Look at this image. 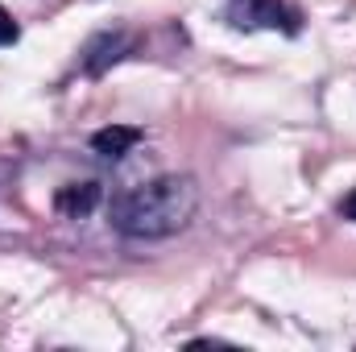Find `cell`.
<instances>
[{
    "mask_svg": "<svg viewBox=\"0 0 356 352\" xmlns=\"http://www.w3.org/2000/svg\"><path fill=\"white\" fill-rule=\"evenodd\" d=\"M199 207V186L191 175H162L154 182H141L133 191H120L108 207V220L116 232L133 241H158L175 237L178 228L191 224Z\"/></svg>",
    "mask_w": 356,
    "mask_h": 352,
    "instance_id": "6da1fadb",
    "label": "cell"
},
{
    "mask_svg": "<svg viewBox=\"0 0 356 352\" xmlns=\"http://www.w3.org/2000/svg\"><path fill=\"white\" fill-rule=\"evenodd\" d=\"M99 199H104V186H99V182H67V186L54 195V207H58V216H67V220H83V216H91V211L99 207Z\"/></svg>",
    "mask_w": 356,
    "mask_h": 352,
    "instance_id": "7a4b0ae2",
    "label": "cell"
},
{
    "mask_svg": "<svg viewBox=\"0 0 356 352\" xmlns=\"http://www.w3.org/2000/svg\"><path fill=\"white\" fill-rule=\"evenodd\" d=\"M124 50H129V38H124L120 29H116V33H112V29H108V33H95L88 46H83V71H88V75H104Z\"/></svg>",
    "mask_w": 356,
    "mask_h": 352,
    "instance_id": "3957f363",
    "label": "cell"
},
{
    "mask_svg": "<svg viewBox=\"0 0 356 352\" xmlns=\"http://www.w3.org/2000/svg\"><path fill=\"white\" fill-rule=\"evenodd\" d=\"M232 13L241 17V25H269V29L286 25V29H294V13H286L282 0H232Z\"/></svg>",
    "mask_w": 356,
    "mask_h": 352,
    "instance_id": "277c9868",
    "label": "cell"
},
{
    "mask_svg": "<svg viewBox=\"0 0 356 352\" xmlns=\"http://www.w3.org/2000/svg\"><path fill=\"white\" fill-rule=\"evenodd\" d=\"M141 141V129H133V125H108V129H99V133H91V150L99 154V158H124L133 145Z\"/></svg>",
    "mask_w": 356,
    "mask_h": 352,
    "instance_id": "5b68a950",
    "label": "cell"
},
{
    "mask_svg": "<svg viewBox=\"0 0 356 352\" xmlns=\"http://www.w3.org/2000/svg\"><path fill=\"white\" fill-rule=\"evenodd\" d=\"M17 38H21V25H17V21L0 8V46H13Z\"/></svg>",
    "mask_w": 356,
    "mask_h": 352,
    "instance_id": "8992f818",
    "label": "cell"
},
{
    "mask_svg": "<svg viewBox=\"0 0 356 352\" xmlns=\"http://www.w3.org/2000/svg\"><path fill=\"white\" fill-rule=\"evenodd\" d=\"M344 216H348V220H356V191L344 199Z\"/></svg>",
    "mask_w": 356,
    "mask_h": 352,
    "instance_id": "52a82bcc",
    "label": "cell"
}]
</instances>
